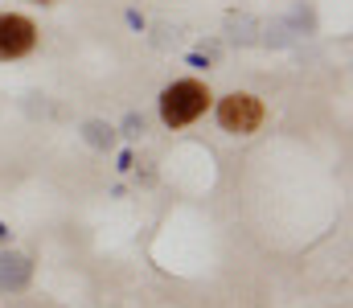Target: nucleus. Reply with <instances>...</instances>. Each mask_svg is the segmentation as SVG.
Here are the masks:
<instances>
[{"mask_svg": "<svg viewBox=\"0 0 353 308\" xmlns=\"http://www.w3.org/2000/svg\"><path fill=\"white\" fill-rule=\"evenodd\" d=\"M263 119H267V107H263L259 95L230 91V95L218 99V123H222V132H230V136H255V132L263 127Z\"/></svg>", "mask_w": 353, "mask_h": 308, "instance_id": "nucleus-2", "label": "nucleus"}, {"mask_svg": "<svg viewBox=\"0 0 353 308\" xmlns=\"http://www.w3.org/2000/svg\"><path fill=\"white\" fill-rule=\"evenodd\" d=\"M0 238H8V226H4V222H0Z\"/></svg>", "mask_w": 353, "mask_h": 308, "instance_id": "nucleus-8", "label": "nucleus"}, {"mask_svg": "<svg viewBox=\"0 0 353 308\" xmlns=\"http://www.w3.org/2000/svg\"><path fill=\"white\" fill-rule=\"evenodd\" d=\"M37 45V25L21 12H0V62H17L33 54Z\"/></svg>", "mask_w": 353, "mask_h": 308, "instance_id": "nucleus-3", "label": "nucleus"}, {"mask_svg": "<svg viewBox=\"0 0 353 308\" xmlns=\"http://www.w3.org/2000/svg\"><path fill=\"white\" fill-rule=\"evenodd\" d=\"M83 140H87L90 148L107 152V148L115 144V127H111V123H103V119H87V123H83Z\"/></svg>", "mask_w": 353, "mask_h": 308, "instance_id": "nucleus-5", "label": "nucleus"}, {"mask_svg": "<svg viewBox=\"0 0 353 308\" xmlns=\"http://www.w3.org/2000/svg\"><path fill=\"white\" fill-rule=\"evenodd\" d=\"M119 132H123V136H128V140H136V136H140V132H144V115H136V111H132V115H128V119H123V127H119Z\"/></svg>", "mask_w": 353, "mask_h": 308, "instance_id": "nucleus-6", "label": "nucleus"}, {"mask_svg": "<svg viewBox=\"0 0 353 308\" xmlns=\"http://www.w3.org/2000/svg\"><path fill=\"white\" fill-rule=\"evenodd\" d=\"M210 107V87L197 79H176L161 91V123L165 127H189L193 119H201Z\"/></svg>", "mask_w": 353, "mask_h": 308, "instance_id": "nucleus-1", "label": "nucleus"}, {"mask_svg": "<svg viewBox=\"0 0 353 308\" xmlns=\"http://www.w3.org/2000/svg\"><path fill=\"white\" fill-rule=\"evenodd\" d=\"M33 284V259L21 251H0V296H17Z\"/></svg>", "mask_w": 353, "mask_h": 308, "instance_id": "nucleus-4", "label": "nucleus"}, {"mask_svg": "<svg viewBox=\"0 0 353 308\" xmlns=\"http://www.w3.org/2000/svg\"><path fill=\"white\" fill-rule=\"evenodd\" d=\"M189 66H197V70H205V66H210V58H205V54H189Z\"/></svg>", "mask_w": 353, "mask_h": 308, "instance_id": "nucleus-7", "label": "nucleus"}, {"mask_svg": "<svg viewBox=\"0 0 353 308\" xmlns=\"http://www.w3.org/2000/svg\"><path fill=\"white\" fill-rule=\"evenodd\" d=\"M33 4H54V0H33Z\"/></svg>", "mask_w": 353, "mask_h": 308, "instance_id": "nucleus-9", "label": "nucleus"}]
</instances>
